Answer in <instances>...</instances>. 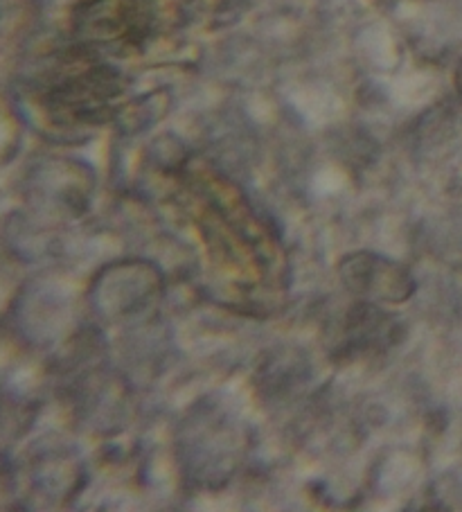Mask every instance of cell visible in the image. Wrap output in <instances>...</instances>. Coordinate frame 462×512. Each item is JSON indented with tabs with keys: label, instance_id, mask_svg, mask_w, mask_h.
Wrapping results in <instances>:
<instances>
[{
	"label": "cell",
	"instance_id": "2",
	"mask_svg": "<svg viewBox=\"0 0 462 512\" xmlns=\"http://www.w3.org/2000/svg\"><path fill=\"white\" fill-rule=\"evenodd\" d=\"M341 273L354 294L368 296L372 300L399 303V300L411 296L415 289V282L404 269L372 253L352 255L343 262Z\"/></svg>",
	"mask_w": 462,
	"mask_h": 512
},
{
	"label": "cell",
	"instance_id": "3",
	"mask_svg": "<svg viewBox=\"0 0 462 512\" xmlns=\"http://www.w3.org/2000/svg\"><path fill=\"white\" fill-rule=\"evenodd\" d=\"M167 107H170V100H167L165 93H151L147 97H140V100L122 107L115 118L120 120L122 129L127 131H140L154 125L158 118L165 116Z\"/></svg>",
	"mask_w": 462,
	"mask_h": 512
},
{
	"label": "cell",
	"instance_id": "4",
	"mask_svg": "<svg viewBox=\"0 0 462 512\" xmlns=\"http://www.w3.org/2000/svg\"><path fill=\"white\" fill-rule=\"evenodd\" d=\"M456 91H458L460 100H462V59L458 61V66H456Z\"/></svg>",
	"mask_w": 462,
	"mask_h": 512
},
{
	"label": "cell",
	"instance_id": "1",
	"mask_svg": "<svg viewBox=\"0 0 462 512\" xmlns=\"http://www.w3.org/2000/svg\"><path fill=\"white\" fill-rule=\"evenodd\" d=\"M75 30L91 48H136L154 32L142 0H84Z\"/></svg>",
	"mask_w": 462,
	"mask_h": 512
}]
</instances>
